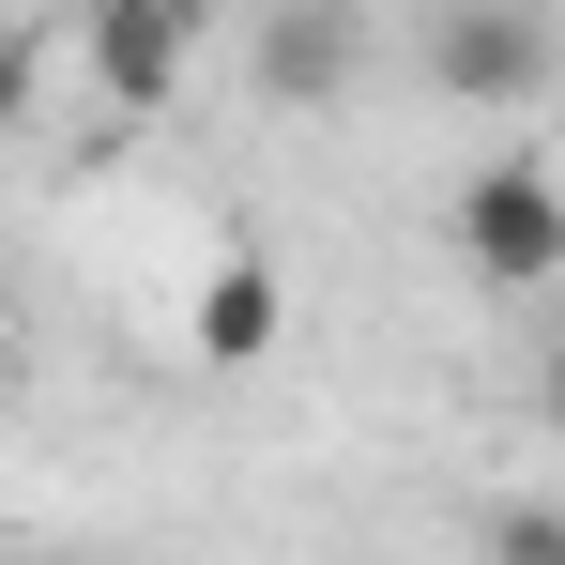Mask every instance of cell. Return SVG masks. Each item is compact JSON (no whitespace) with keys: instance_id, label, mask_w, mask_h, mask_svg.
I'll return each mask as SVG.
<instances>
[{"instance_id":"1","label":"cell","mask_w":565,"mask_h":565,"mask_svg":"<svg viewBox=\"0 0 565 565\" xmlns=\"http://www.w3.org/2000/svg\"><path fill=\"white\" fill-rule=\"evenodd\" d=\"M459 260L489 290H551L565 276V184L535 169V153H489V169L459 184Z\"/></svg>"},{"instance_id":"4","label":"cell","mask_w":565,"mask_h":565,"mask_svg":"<svg viewBox=\"0 0 565 565\" xmlns=\"http://www.w3.org/2000/svg\"><path fill=\"white\" fill-rule=\"evenodd\" d=\"M77 46H93V77H107V107H169L184 93V15H169V0H107L93 31H77Z\"/></svg>"},{"instance_id":"2","label":"cell","mask_w":565,"mask_h":565,"mask_svg":"<svg viewBox=\"0 0 565 565\" xmlns=\"http://www.w3.org/2000/svg\"><path fill=\"white\" fill-rule=\"evenodd\" d=\"M352 62H367V15H352V0H276V15L245 31V77L276 107H337Z\"/></svg>"},{"instance_id":"5","label":"cell","mask_w":565,"mask_h":565,"mask_svg":"<svg viewBox=\"0 0 565 565\" xmlns=\"http://www.w3.org/2000/svg\"><path fill=\"white\" fill-rule=\"evenodd\" d=\"M276 321H290V306H276V260H260V245H230V260L199 276V321H184V337H199V367H260V352H276Z\"/></svg>"},{"instance_id":"7","label":"cell","mask_w":565,"mask_h":565,"mask_svg":"<svg viewBox=\"0 0 565 565\" xmlns=\"http://www.w3.org/2000/svg\"><path fill=\"white\" fill-rule=\"evenodd\" d=\"M551 428H565V352H551Z\"/></svg>"},{"instance_id":"3","label":"cell","mask_w":565,"mask_h":565,"mask_svg":"<svg viewBox=\"0 0 565 565\" xmlns=\"http://www.w3.org/2000/svg\"><path fill=\"white\" fill-rule=\"evenodd\" d=\"M428 77L459 107H520L551 77V15H473V0H444V15H428Z\"/></svg>"},{"instance_id":"6","label":"cell","mask_w":565,"mask_h":565,"mask_svg":"<svg viewBox=\"0 0 565 565\" xmlns=\"http://www.w3.org/2000/svg\"><path fill=\"white\" fill-rule=\"evenodd\" d=\"M489 565H565V520L551 504H504V520H489Z\"/></svg>"}]
</instances>
